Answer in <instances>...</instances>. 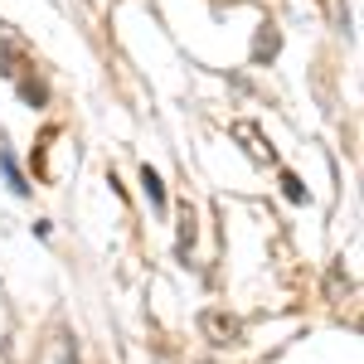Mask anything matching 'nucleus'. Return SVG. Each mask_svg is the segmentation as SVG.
Segmentation results:
<instances>
[{"label": "nucleus", "mask_w": 364, "mask_h": 364, "mask_svg": "<svg viewBox=\"0 0 364 364\" xmlns=\"http://www.w3.org/2000/svg\"><path fill=\"white\" fill-rule=\"evenodd\" d=\"M204 331L219 336V345H233L238 340V321L233 316H219V311H204Z\"/></svg>", "instance_id": "nucleus-1"}, {"label": "nucleus", "mask_w": 364, "mask_h": 364, "mask_svg": "<svg viewBox=\"0 0 364 364\" xmlns=\"http://www.w3.org/2000/svg\"><path fill=\"white\" fill-rule=\"evenodd\" d=\"M277 44H282V39H277V29H272V25H262V29H257V44H252V58H257V63H267V58L277 54Z\"/></svg>", "instance_id": "nucleus-2"}, {"label": "nucleus", "mask_w": 364, "mask_h": 364, "mask_svg": "<svg viewBox=\"0 0 364 364\" xmlns=\"http://www.w3.org/2000/svg\"><path fill=\"white\" fill-rule=\"evenodd\" d=\"M0 170H5V180H10V190H15V195H25V190H29L25 175H20V166H15V156L5 151V141H0Z\"/></svg>", "instance_id": "nucleus-3"}, {"label": "nucleus", "mask_w": 364, "mask_h": 364, "mask_svg": "<svg viewBox=\"0 0 364 364\" xmlns=\"http://www.w3.org/2000/svg\"><path fill=\"white\" fill-rule=\"evenodd\" d=\"M141 185H146V199H151L156 209H166V185H161V175H156L151 166L141 170Z\"/></svg>", "instance_id": "nucleus-4"}, {"label": "nucleus", "mask_w": 364, "mask_h": 364, "mask_svg": "<svg viewBox=\"0 0 364 364\" xmlns=\"http://www.w3.org/2000/svg\"><path fill=\"white\" fill-rule=\"evenodd\" d=\"M20 97H25L29 107H44V102H49V87H44V83H29V78H25V83H20Z\"/></svg>", "instance_id": "nucleus-5"}, {"label": "nucleus", "mask_w": 364, "mask_h": 364, "mask_svg": "<svg viewBox=\"0 0 364 364\" xmlns=\"http://www.w3.org/2000/svg\"><path fill=\"white\" fill-rule=\"evenodd\" d=\"M238 136H248V141H257V132H252L248 122H243V127H238ZM252 156H257V161H272V146H252Z\"/></svg>", "instance_id": "nucleus-6"}, {"label": "nucleus", "mask_w": 364, "mask_h": 364, "mask_svg": "<svg viewBox=\"0 0 364 364\" xmlns=\"http://www.w3.org/2000/svg\"><path fill=\"white\" fill-rule=\"evenodd\" d=\"M282 190H287V199H296V204L306 199V190H301V180H296V175H282Z\"/></svg>", "instance_id": "nucleus-7"}, {"label": "nucleus", "mask_w": 364, "mask_h": 364, "mask_svg": "<svg viewBox=\"0 0 364 364\" xmlns=\"http://www.w3.org/2000/svg\"><path fill=\"white\" fill-rule=\"evenodd\" d=\"M63 364H78V355H73V350H68V345H63Z\"/></svg>", "instance_id": "nucleus-8"}]
</instances>
